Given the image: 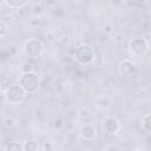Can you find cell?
<instances>
[{"instance_id": "6da1fadb", "label": "cell", "mask_w": 151, "mask_h": 151, "mask_svg": "<svg viewBox=\"0 0 151 151\" xmlns=\"http://www.w3.org/2000/svg\"><path fill=\"white\" fill-rule=\"evenodd\" d=\"M19 85L26 93H34L38 91L40 80L35 72H24L19 78Z\"/></svg>"}, {"instance_id": "7a4b0ae2", "label": "cell", "mask_w": 151, "mask_h": 151, "mask_svg": "<svg viewBox=\"0 0 151 151\" xmlns=\"http://www.w3.org/2000/svg\"><path fill=\"white\" fill-rule=\"evenodd\" d=\"M74 58L79 64L88 65L96 59V52L92 46H90L87 44H81L76 48Z\"/></svg>"}, {"instance_id": "3957f363", "label": "cell", "mask_w": 151, "mask_h": 151, "mask_svg": "<svg viewBox=\"0 0 151 151\" xmlns=\"http://www.w3.org/2000/svg\"><path fill=\"white\" fill-rule=\"evenodd\" d=\"M22 50H24V53L28 58L37 59L38 57L41 55V53L44 51V44L41 40H39L37 38H31V39L25 41Z\"/></svg>"}, {"instance_id": "277c9868", "label": "cell", "mask_w": 151, "mask_h": 151, "mask_svg": "<svg viewBox=\"0 0 151 151\" xmlns=\"http://www.w3.org/2000/svg\"><path fill=\"white\" fill-rule=\"evenodd\" d=\"M5 98L11 104H20L26 98V92L20 87L19 84L9 85L5 91Z\"/></svg>"}, {"instance_id": "5b68a950", "label": "cell", "mask_w": 151, "mask_h": 151, "mask_svg": "<svg viewBox=\"0 0 151 151\" xmlns=\"http://www.w3.org/2000/svg\"><path fill=\"white\" fill-rule=\"evenodd\" d=\"M149 48V44L143 38H133L129 41V52L132 55L140 57L146 53Z\"/></svg>"}, {"instance_id": "8992f818", "label": "cell", "mask_w": 151, "mask_h": 151, "mask_svg": "<svg viewBox=\"0 0 151 151\" xmlns=\"http://www.w3.org/2000/svg\"><path fill=\"white\" fill-rule=\"evenodd\" d=\"M118 71H119V73H120L123 77L130 78V77L136 76V73H137V65H136V63H133L132 60L125 59V60H123V61L119 63Z\"/></svg>"}, {"instance_id": "52a82bcc", "label": "cell", "mask_w": 151, "mask_h": 151, "mask_svg": "<svg viewBox=\"0 0 151 151\" xmlns=\"http://www.w3.org/2000/svg\"><path fill=\"white\" fill-rule=\"evenodd\" d=\"M120 129V123L114 117H106L103 120V130L109 133H117Z\"/></svg>"}, {"instance_id": "ba28073f", "label": "cell", "mask_w": 151, "mask_h": 151, "mask_svg": "<svg viewBox=\"0 0 151 151\" xmlns=\"http://www.w3.org/2000/svg\"><path fill=\"white\" fill-rule=\"evenodd\" d=\"M80 136L83 139L85 140H93L97 136V129L93 124H84L81 127H80Z\"/></svg>"}, {"instance_id": "9c48e42d", "label": "cell", "mask_w": 151, "mask_h": 151, "mask_svg": "<svg viewBox=\"0 0 151 151\" xmlns=\"http://www.w3.org/2000/svg\"><path fill=\"white\" fill-rule=\"evenodd\" d=\"M94 101H96V105H97L99 109H101V110L109 109V107H110V104H111L110 98H109L107 96H105V94L97 96L96 99H94Z\"/></svg>"}, {"instance_id": "30bf717a", "label": "cell", "mask_w": 151, "mask_h": 151, "mask_svg": "<svg viewBox=\"0 0 151 151\" xmlns=\"http://www.w3.org/2000/svg\"><path fill=\"white\" fill-rule=\"evenodd\" d=\"M2 4H5L6 6H8L11 8L21 9L24 6H26L28 4V1L27 0H5V1H2Z\"/></svg>"}, {"instance_id": "8fae6325", "label": "cell", "mask_w": 151, "mask_h": 151, "mask_svg": "<svg viewBox=\"0 0 151 151\" xmlns=\"http://www.w3.org/2000/svg\"><path fill=\"white\" fill-rule=\"evenodd\" d=\"M4 151H24V147L19 142H8L5 144Z\"/></svg>"}, {"instance_id": "7c38bea8", "label": "cell", "mask_w": 151, "mask_h": 151, "mask_svg": "<svg viewBox=\"0 0 151 151\" xmlns=\"http://www.w3.org/2000/svg\"><path fill=\"white\" fill-rule=\"evenodd\" d=\"M24 151H39V144L35 140H26L22 144Z\"/></svg>"}, {"instance_id": "4fadbf2b", "label": "cell", "mask_w": 151, "mask_h": 151, "mask_svg": "<svg viewBox=\"0 0 151 151\" xmlns=\"http://www.w3.org/2000/svg\"><path fill=\"white\" fill-rule=\"evenodd\" d=\"M143 127L146 132H150L151 131V114L147 113L144 118H143Z\"/></svg>"}, {"instance_id": "5bb4252c", "label": "cell", "mask_w": 151, "mask_h": 151, "mask_svg": "<svg viewBox=\"0 0 151 151\" xmlns=\"http://www.w3.org/2000/svg\"><path fill=\"white\" fill-rule=\"evenodd\" d=\"M104 140L107 143V145H111L117 140V136H116V133L104 132Z\"/></svg>"}, {"instance_id": "9a60e30c", "label": "cell", "mask_w": 151, "mask_h": 151, "mask_svg": "<svg viewBox=\"0 0 151 151\" xmlns=\"http://www.w3.org/2000/svg\"><path fill=\"white\" fill-rule=\"evenodd\" d=\"M2 124H4L6 127H13V126L15 125V120H14L13 117L7 116V117L2 118Z\"/></svg>"}, {"instance_id": "2e32d148", "label": "cell", "mask_w": 151, "mask_h": 151, "mask_svg": "<svg viewBox=\"0 0 151 151\" xmlns=\"http://www.w3.org/2000/svg\"><path fill=\"white\" fill-rule=\"evenodd\" d=\"M8 32V25L6 21L0 20V37H5Z\"/></svg>"}, {"instance_id": "e0dca14e", "label": "cell", "mask_w": 151, "mask_h": 151, "mask_svg": "<svg viewBox=\"0 0 151 151\" xmlns=\"http://www.w3.org/2000/svg\"><path fill=\"white\" fill-rule=\"evenodd\" d=\"M70 35H67V34H63V35H60V38H59V42L61 44V45H67L68 42H70Z\"/></svg>"}, {"instance_id": "ac0fdd59", "label": "cell", "mask_w": 151, "mask_h": 151, "mask_svg": "<svg viewBox=\"0 0 151 151\" xmlns=\"http://www.w3.org/2000/svg\"><path fill=\"white\" fill-rule=\"evenodd\" d=\"M113 40H114L116 42H122V41L124 40V35H123V33H117V34H114Z\"/></svg>"}, {"instance_id": "d6986e66", "label": "cell", "mask_w": 151, "mask_h": 151, "mask_svg": "<svg viewBox=\"0 0 151 151\" xmlns=\"http://www.w3.org/2000/svg\"><path fill=\"white\" fill-rule=\"evenodd\" d=\"M53 125H54V127H57V129H59V127H61L63 125H64V123H63V120L61 119H54V122H53Z\"/></svg>"}, {"instance_id": "ffe728a7", "label": "cell", "mask_w": 151, "mask_h": 151, "mask_svg": "<svg viewBox=\"0 0 151 151\" xmlns=\"http://www.w3.org/2000/svg\"><path fill=\"white\" fill-rule=\"evenodd\" d=\"M22 71H24V72H32V71H33V70H32V65H31V64H25L24 67H22Z\"/></svg>"}, {"instance_id": "44dd1931", "label": "cell", "mask_w": 151, "mask_h": 151, "mask_svg": "<svg viewBox=\"0 0 151 151\" xmlns=\"http://www.w3.org/2000/svg\"><path fill=\"white\" fill-rule=\"evenodd\" d=\"M105 151H118V147H117L116 145L111 144V145H107V146H106Z\"/></svg>"}, {"instance_id": "7402d4cb", "label": "cell", "mask_w": 151, "mask_h": 151, "mask_svg": "<svg viewBox=\"0 0 151 151\" xmlns=\"http://www.w3.org/2000/svg\"><path fill=\"white\" fill-rule=\"evenodd\" d=\"M44 151H54V150H53V147H52V146H50V147H45V150H44Z\"/></svg>"}, {"instance_id": "603a6c76", "label": "cell", "mask_w": 151, "mask_h": 151, "mask_svg": "<svg viewBox=\"0 0 151 151\" xmlns=\"http://www.w3.org/2000/svg\"><path fill=\"white\" fill-rule=\"evenodd\" d=\"M133 151H145V150H142V149H136V150H133Z\"/></svg>"}, {"instance_id": "cb8c5ba5", "label": "cell", "mask_w": 151, "mask_h": 151, "mask_svg": "<svg viewBox=\"0 0 151 151\" xmlns=\"http://www.w3.org/2000/svg\"><path fill=\"white\" fill-rule=\"evenodd\" d=\"M0 8H1V2H0Z\"/></svg>"}, {"instance_id": "d4e9b609", "label": "cell", "mask_w": 151, "mask_h": 151, "mask_svg": "<svg viewBox=\"0 0 151 151\" xmlns=\"http://www.w3.org/2000/svg\"><path fill=\"white\" fill-rule=\"evenodd\" d=\"M87 151H92V150H87Z\"/></svg>"}]
</instances>
